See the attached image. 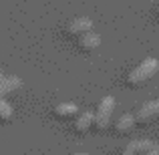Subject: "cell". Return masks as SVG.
Returning <instances> with one entry per match:
<instances>
[{
  "label": "cell",
  "mask_w": 159,
  "mask_h": 155,
  "mask_svg": "<svg viewBox=\"0 0 159 155\" xmlns=\"http://www.w3.org/2000/svg\"><path fill=\"white\" fill-rule=\"evenodd\" d=\"M20 87H22V81L18 77H14V75H2V71H0V99H4L10 93H16Z\"/></svg>",
  "instance_id": "6"
},
{
  "label": "cell",
  "mask_w": 159,
  "mask_h": 155,
  "mask_svg": "<svg viewBox=\"0 0 159 155\" xmlns=\"http://www.w3.org/2000/svg\"><path fill=\"white\" fill-rule=\"evenodd\" d=\"M95 127V113L93 111H85L83 115H79L75 119V131L77 133H87Z\"/></svg>",
  "instance_id": "9"
},
{
  "label": "cell",
  "mask_w": 159,
  "mask_h": 155,
  "mask_svg": "<svg viewBox=\"0 0 159 155\" xmlns=\"http://www.w3.org/2000/svg\"><path fill=\"white\" fill-rule=\"evenodd\" d=\"M137 121H135V115L133 113H123V115L119 117V119L115 121V131L119 133V135H127V133H131L133 129H135Z\"/></svg>",
  "instance_id": "7"
},
{
  "label": "cell",
  "mask_w": 159,
  "mask_h": 155,
  "mask_svg": "<svg viewBox=\"0 0 159 155\" xmlns=\"http://www.w3.org/2000/svg\"><path fill=\"white\" fill-rule=\"evenodd\" d=\"M52 113L58 119H70V117L79 115V107L75 103H58L57 107L52 109Z\"/></svg>",
  "instance_id": "10"
},
{
  "label": "cell",
  "mask_w": 159,
  "mask_h": 155,
  "mask_svg": "<svg viewBox=\"0 0 159 155\" xmlns=\"http://www.w3.org/2000/svg\"><path fill=\"white\" fill-rule=\"evenodd\" d=\"M133 115H135L137 125H147L149 121H153V119H155V117L159 115V99L145 101L135 113H133Z\"/></svg>",
  "instance_id": "3"
},
{
  "label": "cell",
  "mask_w": 159,
  "mask_h": 155,
  "mask_svg": "<svg viewBox=\"0 0 159 155\" xmlns=\"http://www.w3.org/2000/svg\"><path fill=\"white\" fill-rule=\"evenodd\" d=\"M12 117H14V111H12L10 103L6 99H0V121L8 123V121H12Z\"/></svg>",
  "instance_id": "11"
},
{
  "label": "cell",
  "mask_w": 159,
  "mask_h": 155,
  "mask_svg": "<svg viewBox=\"0 0 159 155\" xmlns=\"http://www.w3.org/2000/svg\"><path fill=\"white\" fill-rule=\"evenodd\" d=\"M151 155H159V151H157V149H155V151H153V153H151Z\"/></svg>",
  "instance_id": "12"
},
{
  "label": "cell",
  "mask_w": 159,
  "mask_h": 155,
  "mask_svg": "<svg viewBox=\"0 0 159 155\" xmlns=\"http://www.w3.org/2000/svg\"><path fill=\"white\" fill-rule=\"evenodd\" d=\"M155 143L149 139H139V141H131L127 147L123 149L121 155H151L155 151Z\"/></svg>",
  "instance_id": "5"
},
{
  "label": "cell",
  "mask_w": 159,
  "mask_h": 155,
  "mask_svg": "<svg viewBox=\"0 0 159 155\" xmlns=\"http://www.w3.org/2000/svg\"><path fill=\"white\" fill-rule=\"evenodd\" d=\"M65 32H66L69 36L81 39V36L87 34V32H93V20L87 18V16H77V18H73L69 24H66Z\"/></svg>",
  "instance_id": "4"
},
{
  "label": "cell",
  "mask_w": 159,
  "mask_h": 155,
  "mask_svg": "<svg viewBox=\"0 0 159 155\" xmlns=\"http://www.w3.org/2000/svg\"><path fill=\"white\" fill-rule=\"evenodd\" d=\"M77 44H79L81 51L91 52V51H95V48H99V44H101V36H99L97 32H87V34H83L81 39H77Z\"/></svg>",
  "instance_id": "8"
},
{
  "label": "cell",
  "mask_w": 159,
  "mask_h": 155,
  "mask_svg": "<svg viewBox=\"0 0 159 155\" xmlns=\"http://www.w3.org/2000/svg\"><path fill=\"white\" fill-rule=\"evenodd\" d=\"M113 115H115V99L103 97L97 105V111H95V129L97 131H105L113 123Z\"/></svg>",
  "instance_id": "2"
},
{
  "label": "cell",
  "mask_w": 159,
  "mask_h": 155,
  "mask_svg": "<svg viewBox=\"0 0 159 155\" xmlns=\"http://www.w3.org/2000/svg\"><path fill=\"white\" fill-rule=\"evenodd\" d=\"M77 155H85V153H77Z\"/></svg>",
  "instance_id": "13"
},
{
  "label": "cell",
  "mask_w": 159,
  "mask_h": 155,
  "mask_svg": "<svg viewBox=\"0 0 159 155\" xmlns=\"http://www.w3.org/2000/svg\"><path fill=\"white\" fill-rule=\"evenodd\" d=\"M157 71H159L157 58H151V57H149V58H145V61H141L133 71H129L125 83H127L129 87H133V89H137V87L145 85L147 81H151V79L157 75Z\"/></svg>",
  "instance_id": "1"
}]
</instances>
